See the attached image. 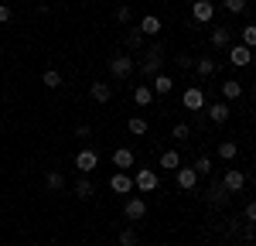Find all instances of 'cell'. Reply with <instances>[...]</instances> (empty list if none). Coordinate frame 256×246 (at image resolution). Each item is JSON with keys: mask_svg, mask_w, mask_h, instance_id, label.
I'll use <instances>...</instances> for the list:
<instances>
[{"mask_svg": "<svg viewBox=\"0 0 256 246\" xmlns=\"http://www.w3.org/2000/svg\"><path fill=\"white\" fill-rule=\"evenodd\" d=\"M140 31L144 34H160V18L158 14H144L140 18Z\"/></svg>", "mask_w": 256, "mask_h": 246, "instance_id": "cell-17", "label": "cell"}, {"mask_svg": "<svg viewBox=\"0 0 256 246\" xmlns=\"http://www.w3.org/2000/svg\"><path fill=\"white\" fill-rule=\"evenodd\" d=\"M89 96H92L96 102H110V100H113V89H110L106 82H92V89H89Z\"/></svg>", "mask_w": 256, "mask_h": 246, "instance_id": "cell-15", "label": "cell"}, {"mask_svg": "<svg viewBox=\"0 0 256 246\" xmlns=\"http://www.w3.org/2000/svg\"><path fill=\"white\" fill-rule=\"evenodd\" d=\"M147 126H150V123L144 120V116H134V120H126V130H130L134 137H144V134H147Z\"/></svg>", "mask_w": 256, "mask_h": 246, "instance_id": "cell-23", "label": "cell"}, {"mask_svg": "<svg viewBox=\"0 0 256 246\" xmlns=\"http://www.w3.org/2000/svg\"><path fill=\"white\" fill-rule=\"evenodd\" d=\"M222 96H226V100H239V96H242V86H239L236 79L222 82Z\"/></svg>", "mask_w": 256, "mask_h": 246, "instance_id": "cell-24", "label": "cell"}, {"mask_svg": "<svg viewBox=\"0 0 256 246\" xmlns=\"http://www.w3.org/2000/svg\"><path fill=\"white\" fill-rule=\"evenodd\" d=\"M171 134H174V140H188V137H192V126H188V123H174Z\"/></svg>", "mask_w": 256, "mask_h": 246, "instance_id": "cell-31", "label": "cell"}, {"mask_svg": "<svg viewBox=\"0 0 256 246\" xmlns=\"http://www.w3.org/2000/svg\"><path fill=\"white\" fill-rule=\"evenodd\" d=\"M14 18V10H10V7H7V4H0V24H7V20Z\"/></svg>", "mask_w": 256, "mask_h": 246, "instance_id": "cell-35", "label": "cell"}, {"mask_svg": "<svg viewBox=\"0 0 256 246\" xmlns=\"http://www.w3.org/2000/svg\"><path fill=\"white\" fill-rule=\"evenodd\" d=\"M89 134H92V130H89V126H86V123H79V126H76V137H79V140H86V137H89Z\"/></svg>", "mask_w": 256, "mask_h": 246, "instance_id": "cell-37", "label": "cell"}, {"mask_svg": "<svg viewBox=\"0 0 256 246\" xmlns=\"http://www.w3.org/2000/svg\"><path fill=\"white\" fill-rule=\"evenodd\" d=\"M134 102H137V106H150V102H154V89H150V86H137V89H134Z\"/></svg>", "mask_w": 256, "mask_h": 246, "instance_id": "cell-20", "label": "cell"}, {"mask_svg": "<svg viewBox=\"0 0 256 246\" xmlns=\"http://www.w3.org/2000/svg\"><path fill=\"white\" fill-rule=\"evenodd\" d=\"M246 222H253V226H256V198L246 205Z\"/></svg>", "mask_w": 256, "mask_h": 246, "instance_id": "cell-36", "label": "cell"}, {"mask_svg": "<svg viewBox=\"0 0 256 246\" xmlns=\"http://www.w3.org/2000/svg\"><path fill=\"white\" fill-rule=\"evenodd\" d=\"M113 164H116L120 171H126V168L134 164V150H130V147H116V150H113Z\"/></svg>", "mask_w": 256, "mask_h": 246, "instance_id": "cell-13", "label": "cell"}, {"mask_svg": "<svg viewBox=\"0 0 256 246\" xmlns=\"http://www.w3.org/2000/svg\"><path fill=\"white\" fill-rule=\"evenodd\" d=\"M41 82H44L48 89H58V86H62V72H58V68H44V76H41Z\"/></svg>", "mask_w": 256, "mask_h": 246, "instance_id": "cell-25", "label": "cell"}, {"mask_svg": "<svg viewBox=\"0 0 256 246\" xmlns=\"http://www.w3.org/2000/svg\"><path fill=\"white\" fill-rule=\"evenodd\" d=\"M174 182H178V188L192 192V188L198 184V171H195V168H178V171H174Z\"/></svg>", "mask_w": 256, "mask_h": 246, "instance_id": "cell-9", "label": "cell"}, {"mask_svg": "<svg viewBox=\"0 0 256 246\" xmlns=\"http://www.w3.org/2000/svg\"><path fill=\"white\" fill-rule=\"evenodd\" d=\"M192 18H195V24H208V20L216 18L212 0H195V4H192Z\"/></svg>", "mask_w": 256, "mask_h": 246, "instance_id": "cell-5", "label": "cell"}, {"mask_svg": "<svg viewBox=\"0 0 256 246\" xmlns=\"http://www.w3.org/2000/svg\"><path fill=\"white\" fill-rule=\"evenodd\" d=\"M195 72H198V76H202V79H208V76L216 72V58H212V55H205V58H198Z\"/></svg>", "mask_w": 256, "mask_h": 246, "instance_id": "cell-21", "label": "cell"}, {"mask_svg": "<svg viewBox=\"0 0 256 246\" xmlns=\"http://www.w3.org/2000/svg\"><path fill=\"white\" fill-rule=\"evenodd\" d=\"M44 188H48V192H62V188H65V178H62L58 171H48V174H44Z\"/></svg>", "mask_w": 256, "mask_h": 246, "instance_id": "cell-22", "label": "cell"}, {"mask_svg": "<svg viewBox=\"0 0 256 246\" xmlns=\"http://www.w3.org/2000/svg\"><path fill=\"white\" fill-rule=\"evenodd\" d=\"M229 195H232V192L222 184V178H218V182H212V184H208V192H205V198H208L212 205H216V202H218V205H226V202H229Z\"/></svg>", "mask_w": 256, "mask_h": 246, "instance_id": "cell-8", "label": "cell"}, {"mask_svg": "<svg viewBox=\"0 0 256 246\" xmlns=\"http://www.w3.org/2000/svg\"><path fill=\"white\" fill-rule=\"evenodd\" d=\"M212 44H216L218 52L229 48V44H232V31H229V28H216V31H212Z\"/></svg>", "mask_w": 256, "mask_h": 246, "instance_id": "cell-18", "label": "cell"}, {"mask_svg": "<svg viewBox=\"0 0 256 246\" xmlns=\"http://www.w3.org/2000/svg\"><path fill=\"white\" fill-rule=\"evenodd\" d=\"M222 7L232 10V14H242V10H246V0H222Z\"/></svg>", "mask_w": 256, "mask_h": 246, "instance_id": "cell-32", "label": "cell"}, {"mask_svg": "<svg viewBox=\"0 0 256 246\" xmlns=\"http://www.w3.org/2000/svg\"><path fill=\"white\" fill-rule=\"evenodd\" d=\"M150 89H154L158 96H168V92L174 89V79H171V76H164V72H158V76H154V86H150Z\"/></svg>", "mask_w": 256, "mask_h": 246, "instance_id": "cell-14", "label": "cell"}, {"mask_svg": "<svg viewBox=\"0 0 256 246\" xmlns=\"http://www.w3.org/2000/svg\"><path fill=\"white\" fill-rule=\"evenodd\" d=\"M195 171H198V174H208V171H212V158H198Z\"/></svg>", "mask_w": 256, "mask_h": 246, "instance_id": "cell-34", "label": "cell"}, {"mask_svg": "<svg viewBox=\"0 0 256 246\" xmlns=\"http://www.w3.org/2000/svg\"><path fill=\"white\" fill-rule=\"evenodd\" d=\"M160 168L164 171H178L181 168V154L178 150H160Z\"/></svg>", "mask_w": 256, "mask_h": 246, "instance_id": "cell-19", "label": "cell"}, {"mask_svg": "<svg viewBox=\"0 0 256 246\" xmlns=\"http://www.w3.org/2000/svg\"><path fill=\"white\" fill-rule=\"evenodd\" d=\"M137 229H123V232H120V246H137Z\"/></svg>", "mask_w": 256, "mask_h": 246, "instance_id": "cell-30", "label": "cell"}, {"mask_svg": "<svg viewBox=\"0 0 256 246\" xmlns=\"http://www.w3.org/2000/svg\"><path fill=\"white\" fill-rule=\"evenodd\" d=\"M123 216H126L130 222H140V219L147 216V202H144V198H126V202H123Z\"/></svg>", "mask_w": 256, "mask_h": 246, "instance_id": "cell-6", "label": "cell"}, {"mask_svg": "<svg viewBox=\"0 0 256 246\" xmlns=\"http://www.w3.org/2000/svg\"><path fill=\"white\" fill-rule=\"evenodd\" d=\"M229 62H232L236 68H250V65H253V48H246L242 41H239V44H229Z\"/></svg>", "mask_w": 256, "mask_h": 246, "instance_id": "cell-2", "label": "cell"}, {"mask_svg": "<svg viewBox=\"0 0 256 246\" xmlns=\"http://www.w3.org/2000/svg\"><path fill=\"white\" fill-rule=\"evenodd\" d=\"M253 68H256V52H253Z\"/></svg>", "mask_w": 256, "mask_h": 246, "instance_id": "cell-38", "label": "cell"}, {"mask_svg": "<svg viewBox=\"0 0 256 246\" xmlns=\"http://www.w3.org/2000/svg\"><path fill=\"white\" fill-rule=\"evenodd\" d=\"M208 120L212 123H226L229 120V102H212V106H208Z\"/></svg>", "mask_w": 256, "mask_h": 246, "instance_id": "cell-16", "label": "cell"}, {"mask_svg": "<svg viewBox=\"0 0 256 246\" xmlns=\"http://www.w3.org/2000/svg\"><path fill=\"white\" fill-rule=\"evenodd\" d=\"M76 195H79V198H92V195H96V184L89 182V178H79V184H76Z\"/></svg>", "mask_w": 256, "mask_h": 246, "instance_id": "cell-26", "label": "cell"}, {"mask_svg": "<svg viewBox=\"0 0 256 246\" xmlns=\"http://www.w3.org/2000/svg\"><path fill=\"white\" fill-rule=\"evenodd\" d=\"M181 102H184V110H205V92L202 89H184V96H181Z\"/></svg>", "mask_w": 256, "mask_h": 246, "instance_id": "cell-11", "label": "cell"}, {"mask_svg": "<svg viewBox=\"0 0 256 246\" xmlns=\"http://www.w3.org/2000/svg\"><path fill=\"white\" fill-rule=\"evenodd\" d=\"M144 38H147V34H144L140 28H130V31H126V44H130V48H140Z\"/></svg>", "mask_w": 256, "mask_h": 246, "instance_id": "cell-28", "label": "cell"}, {"mask_svg": "<svg viewBox=\"0 0 256 246\" xmlns=\"http://www.w3.org/2000/svg\"><path fill=\"white\" fill-rule=\"evenodd\" d=\"M130 18H134V10H130L126 4H123V7H116V20H120V24H130Z\"/></svg>", "mask_w": 256, "mask_h": 246, "instance_id": "cell-33", "label": "cell"}, {"mask_svg": "<svg viewBox=\"0 0 256 246\" xmlns=\"http://www.w3.org/2000/svg\"><path fill=\"white\" fill-rule=\"evenodd\" d=\"M236 154H239V147L232 140H222V144H218V158H222V161H232Z\"/></svg>", "mask_w": 256, "mask_h": 246, "instance_id": "cell-27", "label": "cell"}, {"mask_svg": "<svg viewBox=\"0 0 256 246\" xmlns=\"http://www.w3.org/2000/svg\"><path fill=\"white\" fill-rule=\"evenodd\" d=\"M222 184H226L229 192H239V188L246 184V174H242L239 168H232V171H226V174H222Z\"/></svg>", "mask_w": 256, "mask_h": 246, "instance_id": "cell-12", "label": "cell"}, {"mask_svg": "<svg viewBox=\"0 0 256 246\" xmlns=\"http://www.w3.org/2000/svg\"><path fill=\"white\" fill-rule=\"evenodd\" d=\"M134 68H137V62L130 58V55H113V58H110V72H113L116 79H130Z\"/></svg>", "mask_w": 256, "mask_h": 246, "instance_id": "cell-3", "label": "cell"}, {"mask_svg": "<svg viewBox=\"0 0 256 246\" xmlns=\"http://www.w3.org/2000/svg\"><path fill=\"white\" fill-rule=\"evenodd\" d=\"M96 164H99V154H96V150H89V147H82L79 154H76V168H79L82 174H92Z\"/></svg>", "mask_w": 256, "mask_h": 246, "instance_id": "cell-4", "label": "cell"}, {"mask_svg": "<svg viewBox=\"0 0 256 246\" xmlns=\"http://www.w3.org/2000/svg\"><path fill=\"white\" fill-rule=\"evenodd\" d=\"M242 44L246 48H256V24H246L242 28Z\"/></svg>", "mask_w": 256, "mask_h": 246, "instance_id": "cell-29", "label": "cell"}, {"mask_svg": "<svg viewBox=\"0 0 256 246\" xmlns=\"http://www.w3.org/2000/svg\"><path fill=\"white\" fill-rule=\"evenodd\" d=\"M134 188H140V192H154V188H158V174H154L150 168H140L137 178H134Z\"/></svg>", "mask_w": 256, "mask_h": 246, "instance_id": "cell-7", "label": "cell"}, {"mask_svg": "<svg viewBox=\"0 0 256 246\" xmlns=\"http://www.w3.org/2000/svg\"><path fill=\"white\" fill-rule=\"evenodd\" d=\"M110 188H113L116 195H130V192H134V178H130L126 171H116V174L110 178Z\"/></svg>", "mask_w": 256, "mask_h": 246, "instance_id": "cell-10", "label": "cell"}, {"mask_svg": "<svg viewBox=\"0 0 256 246\" xmlns=\"http://www.w3.org/2000/svg\"><path fill=\"white\" fill-rule=\"evenodd\" d=\"M137 68H140V76H147V79H154L160 68H164V44L160 41H154L147 48V55H144V62H140Z\"/></svg>", "mask_w": 256, "mask_h": 246, "instance_id": "cell-1", "label": "cell"}]
</instances>
